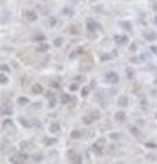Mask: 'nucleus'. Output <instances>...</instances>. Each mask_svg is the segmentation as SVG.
Returning <instances> with one entry per match:
<instances>
[{"label": "nucleus", "mask_w": 157, "mask_h": 164, "mask_svg": "<svg viewBox=\"0 0 157 164\" xmlns=\"http://www.w3.org/2000/svg\"><path fill=\"white\" fill-rule=\"evenodd\" d=\"M10 124H12V120H10V118H9V120H3V127L10 125Z\"/></svg>", "instance_id": "4c0bfd02"}, {"label": "nucleus", "mask_w": 157, "mask_h": 164, "mask_svg": "<svg viewBox=\"0 0 157 164\" xmlns=\"http://www.w3.org/2000/svg\"><path fill=\"white\" fill-rule=\"evenodd\" d=\"M130 134H134L137 139H142V132L138 130L137 127H130Z\"/></svg>", "instance_id": "6ab92c4d"}, {"label": "nucleus", "mask_w": 157, "mask_h": 164, "mask_svg": "<svg viewBox=\"0 0 157 164\" xmlns=\"http://www.w3.org/2000/svg\"><path fill=\"white\" fill-rule=\"evenodd\" d=\"M127 105H128V98L125 97V95L118 98V107H122V108H123V107H127Z\"/></svg>", "instance_id": "a211bd4d"}, {"label": "nucleus", "mask_w": 157, "mask_h": 164, "mask_svg": "<svg viewBox=\"0 0 157 164\" xmlns=\"http://www.w3.org/2000/svg\"><path fill=\"white\" fill-rule=\"evenodd\" d=\"M61 14H63V15H68V17H71V15H73V9H71V7H64V9L61 10Z\"/></svg>", "instance_id": "aec40b11"}, {"label": "nucleus", "mask_w": 157, "mask_h": 164, "mask_svg": "<svg viewBox=\"0 0 157 164\" xmlns=\"http://www.w3.org/2000/svg\"><path fill=\"white\" fill-rule=\"evenodd\" d=\"M54 142H56L54 139H44V144H46V145H52Z\"/></svg>", "instance_id": "7c9ffc66"}, {"label": "nucleus", "mask_w": 157, "mask_h": 164, "mask_svg": "<svg viewBox=\"0 0 157 164\" xmlns=\"http://www.w3.org/2000/svg\"><path fill=\"white\" fill-rule=\"evenodd\" d=\"M69 161H71V164H83V157L76 154L74 151H69Z\"/></svg>", "instance_id": "0eeeda50"}, {"label": "nucleus", "mask_w": 157, "mask_h": 164, "mask_svg": "<svg viewBox=\"0 0 157 164\" xmlns=\"http://www.w3.org/2000/svg\"><path fill=\"white\" fill-rule=\"evenodd\" d=\"M17 103H19V105H27V103H29V98H25V97H20L19 100H17Z\"/></svg>", "instance_id": "393cba45"}, {"label": "nucleus", "mask_w": 157, "mask_h": 164, "mask_svg": "<svg viewBox=\"0 0 157 164\" xmlns=\"http://www.w3.org/2000/svg\"><path fill=\"white\" fill-rule=\"evenodd\" d=\"M48 24H49V27H54V26L58 24V20L54 19V17H49V20H48Z\"/></svg>", "instance_id": "c85d7f7f"}, {"label": "nucleus", "mask_w": 157, "mask_h": 164, "mask_svg": "<svg viewBox=\"0 0 157 164\" xmlns=\"http://www.w3.org/2000/svg\"><path fill=\"white\" fill-rule=\"evenodd\" d=\"M41 2H48V0H41Z\"/></svg>", "instance_id": "37998d69"}, {"label": "nucleus", "mask_w": 157, "mask_h": 164, "mask_svg": "<svg viewBox=\"0 0 157 164\" xmlns=\"http://www.w3.org/2000/svg\"><path fill=\"white\" fill-rule=\"evenodd\" d=\"M32 93H34V95H42V93H44V88L41 86L39 83H36V85L32 86Z\"/></svg>", "instance_id": "4468645a"}, {"label": "nucleus", "mask_w": 157, "mask_h": 164, "mask_svg": "<svg viewBox=\"0 0 157 164\" xmlns=\"http://www.w3.org/2000/svg\"><path fill=\"white\" fill-rule=\"evenodd\" d=\"M152 9H154V10H157V2H154V5H152Z\"/></svg>", "instance_id": "a19ab883"}, {"label": "nucleus", "mask_w": 157, "mask_h": 164, "mask_svg": "<svg viewBox=\"0 0 157 164\" xmlns=\"http://www.w3.org/2000/svg\"><path fill=\"white\" fill-rule=\"evenodd\" d=\"M150 51H152L154 54H157V46H150Z\"/></svg>", "instance_id": "58836bf2"}, {"label": "nucleus", "mask_w": 157, "mask_h": 164, "mask_svg": "<svg viewBox=\"0 0 157 164\" xmlns=\"http://www.w3.org/2000/svg\"><path fill=\"white\" fill-rule=\"evenodd\" d=\"M115 122H117V124H125V122H127V113H125L123 110H117V113H115Z\"/></svg>", "instance_id": "6e6552de"}, {"label": "nucleus", "mask_w": 157, "mask_h": 164, "mask_svg": "<svg viewBox=\"0 0 157 164\" xmlns=\"http://www.w3.org/2000/svg\"><path fill=\"white\" fill-rule=\"evenodd\" d=\"M142 36H144V39H145L147 42H154V41H157V32L154 29H144Z\"/></svg>", "instance_id": "7ed1b4c3"}, {"label": "nucleus", "mask_w": 157, "mask_h": 164, "mask_svg": "<svg viewBox=\"0 0 157 164\" xmlns=\"http://www.w3.org/2000/svg\"><path fill=\"white\" fill-rule=\"evenodd\" d=\"M91 151H95L96 154H101V152L105 151V140H103V139L95 140V142H93V145H91Z\"/></svg>", "instance_id": "20e7f679"}, {"label": "nucleus", "mask_w": 157, "mask_h": 164, "mask_svg": "<svg viewBox=\"0 0 157 164\" xmlns=\"http://www.w3.org/2000/svg\"><path fill=\"white\" fill-rule=\"evenodd\" d=\"M32 39H34L36 42H46V36H44L42 32H36V34L32 36Z\"/></svg>", "instance_id": "ddd939ff"}, {"label": "nucleus", "mask_w": 157, "mask_h": 164, "mask_svg": "<svg viewBox=\"0 0 157 164\" xmlns=\"http://www.w3.org/2000/svg\"><path fill=\"white\" fill-rule=\"evenodd\" d=\"M9 83V78L5 76V73H2V85H7Z\"/></svg>", "instance_id": "2f4dec72"}, {"label": "nucleus", "mask_w": 157, "mask_h": 164, "mask_svg": "<svg viewBox=\"0 0 157 164\" xmlns=\"http://www.w3.org/2000/svg\"><path fill=\"white\" fill-rule=\"evenodd\" d=\"M68 32L69 34H73V36H74V34H76V36H78V26H69V29H68Z\"/></svg>", "instance_id": "412c9836"}, {"label": "nucleus", "mask_w": 157, "mask_h": 164, "mask_svg": "<svg viewBox=\"0 0 157 164\" xmlns=\"http://www.w3.org/2000/svg\"><path fill=\"white\" fill-rule=\"evenodd\" d=\"M2 15H3V17H2V24H5V20H7V15H9V14H7V10H3V12H2Z\"/></svg>", "instance_id": "72a5a7b5"}, {"label": "nucleus", "mask_w": 157, "mask_h": 164, "mask_svg": "<svg viewBox=\"0 0 157 164\" xmlns=\"http://www.w3.org/2000/svg\"><path fill=\"white\" fill-rule=\"evenodd\" d=\"M105 81L110 83V85H115V83H118V75L115 71H107L105 73Z\"/></svg>", "instance_id": "423d86ee"}, {"label": "nucleus", "mask_w": 157, "mask_h": 164, "mask_svg": "<svg viewBox=\"0 0 157 164\" xmlns=\"http://www.w3.org/2000/svg\"><path fill=\"white\" fill-rule=\"evenodd\" d=\"M83 122H85V124H93V122H95V118H93L91 115H85V117H83Z\"/></svg>", "instance_id": "b1692460"}, {"label": "nucleus", "mask_w": 157, "mask_h": 164, "mask_svg": "<svg viewBox=\"0 0 157 164\" xmlns=\"http://www.w3.org/2000/svg\"><path fill=\"white\" fill-rule=\"evenodd\" d=\"M10 68L7 66V64H5V63H3V64H2V71H3V73H7V71H9Z\"/></svg>", "instance_id": "c9c22d12"}, {"label": "nucleus", "mask_w": 157, "mask_h": 164, "mask_svg": "<svg viewBox=\"0 0 157 164\" xmlns=\"http://www.w3.org/2000/svg\"><path fill=\"white\" fill-rule=\"evenodd\" d=\"M78 88H79V85H78V83H73V85L69 86V90H71V91H76Z\"/></svg>", "instance_id": "473e14b6"}, {"label": "nucleus", "mask_w": 157, "mask_h": 164, "mask_svg": "<svg viewBox=\"0 0 157 164\" xmlns=\"http://www.w3.org/2000/svg\"><path fill=\"white\" fill-rule=\"evenodd\" d=\"M81 53H83V49H81V48L74 49V51H73V53H71V58L74 59V58H76V56H79V54H81Z\"/></svg>", "instance_id": "a878e982"}, {"label": "nucleus", "mask_w": 157, "mask_h": 164, "mask_svg": "<svg viewBox=\"0 0 157 164\" xmlns=\"http://www.w3.org/2000/svg\"><path fill=\"white\" fill-rule=\"evenodd\" d=\"M110 137H112L113 140H117L118 137H120V134H115V132H112V134H110Z\"/></svg>", "instance_id": "f704fd0d"}, {"label": "nucleus", "mask_w": 157, "mask_h": 164, "mask_svg": "<svg viewBox=\"0 0 157 164\" xmlns=\"http://www.w3.org/2000/svg\"><path fill=\"white\" fill-rule=\"evenodd\" d=\"M154 24H156V26H157V15H156V17H154Z\"/></svg>", "instance_id": "79ce46f5"}, {"label": "nucleus", "mask_w": 157, "mask_h": 164, "mask_svg": "<svg viewBox=\"0 0 157 164\" xmlns=\"http://www.w3.org/2000/svg\"><path fill=\"white\" fill-rule=\"evenodd\" d=\"M118 26H120L123 30H132V24H130V20H120Z\"/></svg>", "instance_id": "f8f14e48"}, {"label": "nucleus", "mask_w": 157, "mask_h": 164, "mask_svg": "<svg viewBox=\"0 0 157 164\" xmlns=\"http://www.w3.org/2000/svg\"><path fill=\"white\" fill-rule=\"evenodd\" d=\"M56 103H58V100H56V98H49V103H48V105H49V108H54Z\"/></svg>", "instance_id": "c756f323"}, {"label": "nucleus", "mask_w": 157, "mask_h": 164, "mask_svg": "<svg viewBox=\"0 0 157 164\" xmlns=\"http://www.w3.org/2000/svg\"><path fill=\"white\" fill-rule=\"evenodd\" d=\"M20 151H32L34 149V144L30 142V140H24V142H20Z\"/></svg>", "instance_id": "9d476101"}, {"label": "nucleus", "mask_w": 157, "mask_h": 164, "mask_svg": "<svg viewBox=\"0 0 157 164\" xmlns=\"http://www.w3.org/2000/svg\"><path fill=\"white\" fill-rule=\"evenodd\" d=\"M63 42H64V41H63L61 37H56V39H54V46H56V48H61V46H63Z\"/></svg>", "instance_id": "bb28decb"}, {"label": "nucleus", "mask_w": 157, "mask_h": 164, "mask_svg": "<svg viewBox=\"0 0 157 164\" xmlns=\"http://www.w3.org/2000/svg\"><path fill=\"white\" fill-rule=\"evenodd\" d=\"M12 112H14V110H12V107L10 105H7V103L2 105V115H10Z\"/></svg>", "instance_id": "dca6fc26"}, {"label": "nucleus", "mask_w": 157, "mask_h": 164, "mask_svg": "<svg viewBox=\"0 0 157 164\" xmlns=\"http://www.w3.org/2000/svg\"><path fill=\"white\" fill-rule=\"evenodd\" d=\"M59 130H61V125H59L58 122H52V124H49V132H51V134H58Z\"/></svg>", "instance_id": "9b49d317"}, {"label": "nucleus", "mask_w": 157, "mask_h": 164, "mask_svg": "<svg viewBox=\"0 0 157 164\" xmlns=\"http://www.w3.org/2000/svg\"><path fill=\"white\" fill-rule=\"evenodd\" d=\"M25 161H27V154H24L22 151H20L19 154L10 156V163L12 164H25Z\"/></svg>", "instance_id": "f03ea898"}, {"label": "nucleus", "mask_w": 157, "mask_h": 164, "mask_svg": "<svg viewBox=\"0 0 157 164\" xmlns=\"http://www.w3.org/2000/svg\"><path fill=\"white\" fill-rule=\"evenodd\" d=\"M32 161H34V163H42V156L41 154H34L32 156Z\"/></svg>", "instance_id": "cd10ccee"}, {"label": "nucleus", "mask_w": 157, "mask_h": 164, "mask_svg": "<svg viewBox=\"0 0 157 164\" xmlns=\"http://www.w3.org/2000/svg\"><path fill=\"white\" fill-rule=\"evenodd\" d=\"M71 139H81V130H76V129H74V130L71 132Z\"/></svg>", "instance_id": "4be33fe9"}, {"label": "nucleus", "mask_w": 157, "mask_h": 164, "mask_svg": "<svg viewBox=\"0 0 157 164\" xmlns=\"http://www.w3.org/2000/svg\"><path fill=\"white\" fill-rule=\"evenodd\" d=\"M110 59H112V56L108 53H101L100 54V61H110Z\"/></svg>", "instance_id": "5701e85b"}, {"label": "nucleus", "mask_w": 157, "mask_h": 164, "mask_svg": "<svg viewBox=\"0 0 157 164\" xmlns=\"http://www.w3.org/2000/svg\"><path fill=\"white\" fill-rule=\"evenodd\" d=\"M24 17H25V20H27V22H36L39 15H37V12H36V10L25 9V10H24Z\"/></svg>", "instance_id": "39448f33"}, {"label": "nucleus", "mask_w": 157, "mask_h": 164, "mask_svg": "<svg viewBox=\"0 0 157 164\" xmlns=\"http://www.w3.org/2000/svg\"><path fill=\"white\" fill-rule=\"evenodd\" d=\"M86 27H88V36H91V37L95 36V32H96V30L101 29V26H100L96 20H93V19L86 20Z\"/></svg>", "instance_id": "f257e3e1"}, {"label": "nucleus", "mask_w": 157, "mask_h": 164, "mask_svg": "<svg viewBox=\"0 0 157 164\" xmlns=\"http://www.w3.org/2000/svg\"><path fill=\"white\" fill-rule=\"evenodd\" d=\"M46 97L49 100V98H54V95H52V91H46Z\"/></svg>", "instance_id": "e433bc0d"}, {"label": "nucleus", "mask_w": 157, "mask_h": 164, "mask_svg": "<svg viewBox=\"0 0 157 164\" xmlns=\"http://www.w3.org/2000/svg\"><path fill=\"white\" fill-rule=\"evenodd\" d=\"M81 95H83V97H86V95H88V88H85V90L81 91Z\"/></svg>", "instance_id": "ea45409f"}, {"label": "nucleus", "mask_w": 157, "mask_h": 164, "mask_svg": "<svg viewBox=\"0 0 157 164\" xmlns=\"http://www.w3.org/2000/svg\"><path fill=\"white\" fill-rule=\"evenodd\" d=\"M59 102H61L63 105H66V103H69V102H71V97H69L68 93H63V95L59 97Z\"/></svg>", "instance_id": "f3484780"}, {"label": "nucleus", "mask_w": 157, "mask_h": 164, "mask_svg": "<svg viewBox=\"0 0 157 164\" xmlns=\"http://www.w3.org/2000/svg\"><path fill=\"white\" fill-rule=\"evenodd\" d=\"M49 49V44L48 42H39L37 46H36V51H39V53H44V51H48Z\"/></svg>", "instance_id": "2eb2a0df"}, {"label": "nucleus", "mask_w": 157, "mask_h": 164, "mask_svg": "<svg viewBox=\"0 0 157 164\" xmlns=\"http://www.w3.org/2000/svg\"><path fill=\"white\" fill-rule=\"evenodd\" d=\"M113 41H115L117 44H120V46H123V44H127L128 42V37L127 36H123V34H117V36L113 37Z\"/></svg>", "instance_id": "1a4fd4ad"}]
</instances>
